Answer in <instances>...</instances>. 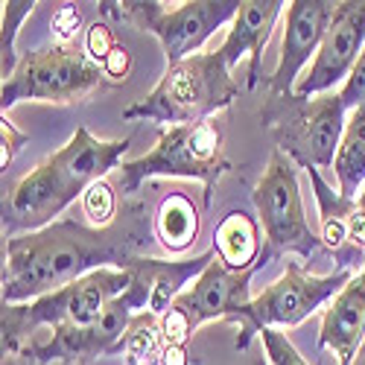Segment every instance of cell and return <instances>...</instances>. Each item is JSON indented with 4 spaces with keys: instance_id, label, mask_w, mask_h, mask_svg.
Listing matches in <instances>:
<instances>
[{
    "instance_id": "1",
    "label": "cell",
    "mask_w": 365,
    "mask_h": 365,
    "mask_svg": "<svg viewBox=\"0 0 365 365\" xmlns=\"http://www.w3.org/2000/svg\"><path fill=\"white\" fill-rule=\"evenodd\" d=\"M146 237L149 220L140 202H132L126 220L120 217L111 228H94L62 217L47 228L9 237L4 304L36 301L97 269H123L129 257L140 255Z\"/></svg>"
},
{
    "instance_id": "2",
    "label": "cell",
    "mask_w": 365,
    "mask_h": 365,
    "mask_svg": "<svg viewBox=\"0 0 365 365\" xmlns=\"http://www.w3.org/2000/svg\"><path fill=\"white\" fill-rule=\"evenodd\" d=\"M132 146V138L123 140H100L85 126L73 138L47 155L36 170H29L9 190L4 202V234L18 237L53 225L62 220V210L82 199L91 185L103 181L111 170L123 167V155Z\"/></svg>"
},
{
    "instance_id": "3",
    "label": "cell",
    "mask_w": 365,
    "mask_h": 365,
    "mask_svg": "<svg viewBox=\"0 0 365 365\" xmlns=\"http://www.w3.org/2000/svg\"><path fill=\"white\" fill-rule=\"evenodd\" d=\"M240 97V82L225 65L220 50L190 56L178 65H167L161 82L123 111V120L161 126H193L217 117Z\"/></svg>"
},
{
    "instance_id": "4",
    "label": "cell",
    "mask_w": 365,
    "mask_h": 365,
    "mask_svg": "<svg viewBox=\"0 0 365 365\" xmlns=\"http://www.w3.org/2000/svg\"><path fill=\"white\" fill-rule=\"evenodd\" d=\"M225 132L220 117H210L193 126H161L158 140L146 155L123 161L120 187L135 196L149 178H196L205 187V205L214 199V187L231 167L225 158Z\"/></svg>"
},
{
    "instance_id": "5",
    "label": "cell",
    "mask_w": 365,
    "mask_h": 365,
    "mask_svg": "<svg viewBox=\"0 0 365 365\" xmlns=\"http://www.w3.org/2000/svg\"><path fill=\"white\" fill-rule=\"evenodd\" d=\"M263 129L275 138V149L298 164V170H333V158L345 132L348 108L339 91L319 97H269L263 111Z\"/></svg>"
},
{
    "instance_id": "6",
    "label": "cell",
    "mask_w": 365,
    "mask_h": 365,
    "mask_svg": "<svg viewBox=\"0 0 365 365\" xmlns=\"http://www.w3.org/2000/svg\"><path fill=\"white\" fill-rule=\"evenodd\" d=\"M132 278L126 269H97L91 275L47 292L26 304H4V348L9 354L24 351V342H33V333L38 327H85L97 322L106 307L129 289Z\"/></svg>"
},
{
    "instance_id": "7",
    "label": "cell",
    "mask_w": 365,
    "mask_h": 365,
    "mask_svg": "<svg viewBox=\"0 0 365 365\" xmlns=\"http://www.w3.org/2000/svg\"><path fill=\"white\" fill-rule=\"evenodd\" d=\"M106 85V73L88 53L71 44H47L21 56V62L0 88L4 114L18 103H85Z\"/></svg>"
},
{
    "instance_id": "8",
    "label": "cell",
    "mask_w": 365,
    "mask_h": 365,
    "mask_svg": "<svg viewBox=\"0 0 365 365\" xmlns=\"http://www.w3.org/2000/svg\"><path fill=\"white\" fill-rule=\"evenodd\" d=\"M257 207V222L263 228V257L260 266L278 260L292 252L298 257H313L322 249V237L307 220L301 187H298V164L281 149H272L266 170L252 193Z\"/></svg>"
},
{
    "instance_id": "9",
    "label": "cell",
    "mask_w": 365,
    "mask_h": 365,
    "mask_svg": "<svg viewBox=\"0 0 365 365\" xmlns=\"http://www.w3.org/2000/svg\"><path fill=\"white\" fill-rule=\"evenodd\" d=\"M103 15L111 21L135 24L143 33L158 38L167 65H178L199 56L202 44L217 29L240 12V0H190L167 9L158 0H126V4H100Z\"/></svg>"
},
{
    "instance_id": "10",
    "label": "cell",
    "mask_w": 365,
    "mask_h": 365,
    "mask_svg": "<svg viewBox=\"0 0 365 365\" xmlns=\"http://www.w3.org/2000/svg\"><path fill=\"white\" fill-rule=\"evenodd\" d=\"M257 269L234 272L217 257L202 275L181 292L173 307L161 316V333L167 345L185 348L205 322H234L246 324L252 307V278Z\"/></svg>"
},
{
    "instance_id": "11",
    "label": "cell",
    "mask_w": 365,
    "mask_h": 365,
    "mask_svg": "<svg viewBox=\"0 0 365 365\" xmlns=\"http://www.w3.org/2000/svg\"><path fill=\"white\" fill-rule=\"evenodd\" d=\"M354 278L348 269H333L330 275H313L304 269V263L289 260L284 275L272 281L260 295L252 298L249 319L240 327L237 348L246 351L255 336L263 330H289L307 322L313 313H319L324 304H330L342 292V287Z\"/></svg>"
},
{
    "instance_id": "12",
    "label": "cell",
    "mask_w": 365,
    "mask_h": 365,
    "mask_svg": "<svg viewBox=\"0 0 365 365\" xmlns=\"http://www.w3.org/2000/svg\"><path fill=\"white\" fill-rule=\"evenodd\" d=\"M135 313H140V304L126 289L108 304L97 322H91L85 327H76V324L56 327L50 330L47 339H33L21 354L33 356L38 365H56V362L73 365V362H88L97 356H117V348L123 342Z\"/></svg>"
},
{
    "instance_id": "13",
    "label": "cell",
    "mask_w": 365,
    "mask_h": 365,
    "mask_svg": "<svg viewBox=\"0 0 365 365\" xmlns=\"http://www.w3.org/2000/svg\"><path fill=\"white\" fill-rule=\"evenodd\" d=\"M362 47H365V0H339L324 33V41L319 47V56L295 82L292 94L307 100L342 88Z\"/></svg>"
},
{
    "instance_id": "14",
    "label": "cell",
    "mask_w": 365,
    "mask_h": 365,
    "mask_svg": "<svg viewBox=\"0 0 365 365\" xmlns=\"http://www.w3.org/2000/svg\"><path fill=\"white\" fill-rule=\"evenodd\" d=\"M333 9H336V4H330V0H292V4H287L281 56L272 76L266 79L269 97H287L295 91V82L304 76V68L313 65V58L319 56Z\"/></svg>"
},
{
    "instance_id": "15",
    "label": "cell",
    "mask_w": 365,
    "mask_h": 365,
    "mask_svg": "<svg viewBox=\"0 0 365 365\" xmlns=\"http://www.w3.org/2000/svg\"><path fill=\"white\" fill-rule=\"evenodd\" d=\"M307 175L319 205L322 246L339 260V269L359 272L365 266V207L359 199H348L330 187L319 170H307Z\"/></svg>"
},
{
    "instance_id": "16",
    "label": "cell",
    "mask_w": 365,
    "mask_h": 365,
    "mask_svg": "<svg viewBox=\"0 0 365 365\" xmlns=\"http://www.w3.org/2000/svg\"><path fill=\"white\" fill-rule=\"evenodd\" d=\"M214 257H217L214 246L196 257H185V260H158V257H146V255L129 257L123 263V269L132 278L129 292L138 298L140 313H152L161 319L173 307V301L202 275Z\"/></svg>"
},
{
    "instance_id": "17",
    "label": "cell",
    "mask_w": 365,
    "mask_h": 365,
    "mask_svg": "<svg viewBox=\"0 0 365 365\" xmlns=\"http://www.w3.org/2000/svg\"><path fill=\"white\" fill-rule=\"evenodd\" d=\"M284 6L287 4H281V0H242L225 41L220 44V56L225 58L231 71L240 65V58H249V73H246L249 91L260 85L263 50L272 38V29H275V21L281 18Z\"/></svg>"
},
{
    "instance_id": "18",
    "label": "cell",
    "mask_w": 365,
    "mask_h": 365,
    "mask_svg": "<svg viewBox=\"0 0 365 365\" xmlns=\"http://www.w3.org/2000/svg\"><path fill=\"white\" fill-rule=\"evenodd\" d=\"M365 342V266L333 298L319 330V348L336 356V365H354Z\"/></svg>"
},
{
    "instance_id": "19",
    "label": "cell",
    "mask_w": 365,
    "mask_h": 365,
    "mask_svg": "<svg viewBox=\"0 0 365 365\" xmlns=\"http://www.w3.org/2000/svg\"><path fill=\"white\" fill-rule=\"evenodd\" d=\"M260 231L263 228L252 214H246V210H231L228 217H222V222L217 225V234H214L217 260L234 272L260 269V257H263Z\"/></svg>"
},
{
    "instance_id": "20",
    "label": "cell",
    "mask_w": 365,
    "mask_h": 365,
    "mask_svg": "<svg viewBox=\"0 0 365 365\" xmlns=\"http://www.w3.org/2000/svg\"><path fill=\"white\" fill-rule=\"evenodd\" d=\"M199 222H202V217H199L193 199L181 190H173L158 205V214L152 217V234H155V240L161 242V249L167 255H181L196 242Z\"/></svg>"
},
{
    "instance_id": "21",
    "label": "cell",
    "mask_w": 365,
    "mask_h": 365,
    "mask_svg": "<svg viewBox=\"0 0 365 365\" xmlns=\"http://www.w3.org/2000/svg\"><path fill=\"white\" fill-rule=\"evenodd\" d=\"M333 178L336 190L348 199H359L365 187V106L348 111L345 132L333 158Z\"/></svg>"
},
{
    "instance_id": "22",
    "label": "cell",
    "mask_w": 365,
    "mask_h": 365,
    "mask_svg": "<svg viewBox=\"0 0 365 365\" xmlns=\"http://www.w3.org/2000/svg\"><path fill=\"white\" fill-rule=\"evenodd\" d=\"M164 348L167 342L161 333V319L152 313H135L117 354H123L129 365H161Z\"/></svg>"
},
{
    "instance_id": "23",
    "label": "cell",
    "mask_w": 365,
    "mask_h": 365,
    "mask_svg": "<svg viewBox=\"0 0 365 365\" xmlns=\"http://www.w3.org/2000/svg\"><path fill=\"white\" fill-rule=\"evenodd\" d=\"M36 9L33 0H9L4 4V38H0V53H4V62H0V71H4V79H9L18 68V53H15V38L21 33L24 18H29Z\"/></svg>"
},
{
    "instance_id": "24",
    "label": "cell",
    "mask_w": 365,
    "mask_h": 365,
    "mask_svg": "<svg viewBox=\"0 0 365 365\" xmlns=\"http://www.w3.org/2000/svg\"><path fill=\"white\" fill-rule=\"evenodd\" d=\"M79 202H82V214H85L88 225H94V228H111L120 220L117 217V210H120L117 193L106 178L97 181V185H91Z\"/></svg>"
},
{
    "instance_id": "25",
    "label": "cell",
    "mask_w": 365,
    "mask_h": 365,
    "mask_svg": "<svg viewBox=\"0 0 365 365\" xmlns=\"http://www.w3.org/2000/svg\"><path fill=\"white\" fill-rule=\"evenodd\" d=\"M260 342H263L269 365H310L307 359L295 351V345L287 339V333H281V330H263Z\"/></svg>"
},
{
    "instance_id": "26",
    "label": "cell",
    "mask_w": 365,
    "mask_h": 365,
    "mask_svg": "<svg viewBox=\"0 0 365 365\" xmlns=\"http://www.w3.org/2000/svg\"><path fill=\"white\" fill-rule=\"evenodd\" d=\"M117 38H114V29L106 24V21H97V24H91L88 26V33H85V53L91 62H97L103 65L106 58L117 50Z\"/></svg>"
},
{
    "instance_id": "27",
    "label": "cell",
    "mask_w": 365,
    "mask_h": 365,
    "mask_svg": "<svg viewBox=\"0 0 365 365\" xmlns=\"http://www.w3.org/2000/svg\"><path fill=\"white\" fill-rule=\"evenodd\" d=\"M339 94H342V103H345L348 111L365 106V47H362V53L356 58V65H354L348 82L339 88Z\"/></svg>"
},
{
    "instance_id": "28",
    "label": "cell",
    "mask_w": 365,
    "mask_h": 365,
    "mask_svg": "<svg viewBox=\"0 0 365 365\" xmlns=\"http://www.w3.org/2000/svg\"><path fill=\"white\" fill-rule=\"evenodd\" d=\"M0 143H4V155H0V167H9L12 164V158L18 155V152L24 149V143H26V135L24 132H18L15 129V123L4 114V120H0Z\"/></svg>"
},
{
    "instance_id": "29",
    "label": "cell",
    "mask_w": 365,
    "mask_h": 365,
    "mask_svg": "<svg viewBox=\"0 0 365 365\" xmlns=\"http://www.w3.org/2000/svg\"><path fill=\"white\" fill-rule=\"evenodd\" d=\"M100 68H103V73H106L108 82H126V76L132 71V56H129V50L123 44H117V50L106 58Z\"/></svg>"
},
{
    "instance_id": "30",
    "label": "cell",
    "mask_w": 365,
    "mask_h": 365,
    "mask_svg": "<svg viewBox=\"0 0 365 365\" xmlns=\"http://www.w3.org/2000/svg\"><path fill=\"white\" fill-rule=\"evenodd\" d=\"M161 365H187V348H178V345H167Z\"/></svg>"
},
{
    "instance_id": "31",
    "label": "cell",
    "mask_w": 365,
    "mask_h": 365,
    "mask_svg": "<svg viewBox=\"0 0 365 365\" xmlns=\"http://www.w3.org/2000/svg\"><path fill=\"white\" fill-rule=\"evenodd\" d=\"M56 365H68V362H56Z\"/></svg>"
}]
</instances>
